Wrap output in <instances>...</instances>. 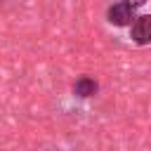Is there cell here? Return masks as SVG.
Listing matches in <instances>:
<instances>
[{"mask_svg": "<svg viewBox=\"0 0 151 151\" xmlns=\"http://www.w3.org/2000/svg\"><path fill=\"white\" fill-rule=\"evenodd\" d=\"M130 38L134 45L139 47H146L151 45V14H142V17H134V21L130 24Z\"/></svg>", "mask_w": 151, "mask_h": 151, "instance_id": "cell-1", "label": "cell"}, {"mask_svg": "<svg viewBox=\"0 0 151 151\" xmlns=\"http://www.w3.org/2000/svg\"><path fill=\"white\" fill-rule=\"evenodd\" d=\"M134 12H137V9L127 7L125 2H113V5H109V9H106V21H109L111 26L123 28V26H130V24L134 21Z\"/></svg>", "mask_w": 151, "mask_h": 151, "instance_id": "cell-2", "label": "cell"}, {"mask_svg": "<svg viewBox=\"0 0 151 151\" xmlns=\"http://www.w3.org/2000/svg\"><path fill=\"white\" fill-rule=\"evenodd\" d=\"M99 90V83L90 76H80L76 83H73V94L80 97V99H87V97H94Z\"/></svg>", "mask_w": 151, "mask_h": 151, "instance_id": "cell-3", "label": "cell"}, {"mask_svg": "<svg viewBox=\"0 0 151 151\" xmlns=\"http://www.w3.org/2000/svg\"><path fill=\"white\" fill-rule=\"evenodd\" d=\"M120 2H125L127 7H132V9H137V7H142L146 0H120Z\"/></svg>", "mask_w": 151, "mask_h": 151, "instance_id": "cell-4", "label": "cell"}]
</instances>
